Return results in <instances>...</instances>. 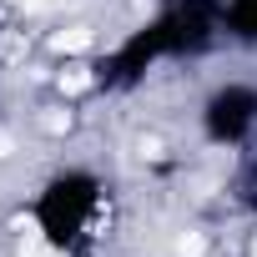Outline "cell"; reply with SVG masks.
<instances>
[{
    "instance_id": "6da1fadb",
    "label": "cell",
    "mask_w": 257,
    "mask_h": 257,
    "mask_svg": "<svg viewBox=\"0 0 257 257\" xmlns=\"http://www.w3.org/2000/svg\"><path fill=\"white\" fill-rule=\"evenodd\" d=\"M101 207H106V182L86 167H66V172L46 177V187L36 192L31 222L46 237V247L76 257V252H86V242L101 222Z\"/></svg>"
},
{
    "instance_id": "7a4b0ae2",
    "label": "cell",
    "mask_w": 257,
    "mask_h": 257,
    "mask_svg": "<svg viewBox=\"0 0 257 257\" xmlns=\"http://www.w3.org/2000/svg\"><path fill=\"white\" fill-rule=\"evenodd\" d=\"M152 21H157V31H162L167 61H197V56H207V51L227 36L222 0H167Z\"/></svg>"
},
{
    "instance_id": "3957f363",
    "label": "cell",
    "mask_w": 257,
    "mask_h": 257,
    "mask_svg": "<svg viewBox=\"0 0 257 257\" xmlns=\"http://www.w3.org/2000/svg\"><path fill=\"white\" fill-rule=\"evenodd\" d=\"M257 132V86L227 81L202 101V137L212 147H247Z\"/></svg>"
},
{
    "instance_id": "277c9868",
    "label": "cell",
    "mask_w": 257,
    "mask_h": 257,
    "mask_svg": "<svg viewBox=\"0 0 257 257\" xmlns=\"http://www.w3.org/2000/svg\"><path fill=\"white\" fill-rule=\"evenodd\" d=\"M162 61H167L162 31H157V21H147V26H137L132 36H126L116 51L101 56V66H96V86H101V91H137V86L147 81V71H157Z\"/></svg>"
},
{
    "instance_id": "5b68a950",
    "label": "cell",
    "mask_w": 257,
    "mask_h": 257,
    "mask_svg": "<svg viewBox=\"0 0 257 257\" xmlns=\"http://www.w3.org/2000/svg\"><path fill=\"white\" fill-rule=\"evenodd\" d=\"M222 21L237 46L257 51V0H222Z\"/></svg>"
}]
</instances>
